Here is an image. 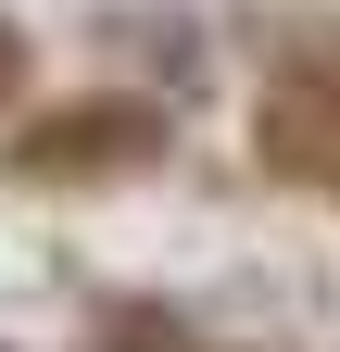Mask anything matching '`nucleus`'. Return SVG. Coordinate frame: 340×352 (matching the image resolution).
Returning a JSON list of instances; mask_svg holds the SVG:
<instances>
[{
  "label": "nucleus",
  "instance_id": "obj_1",
  "mask_svg": "<svg viewBox=\"0 0 340 352\" xmlns=\"http://www.w3.org/2000/svg\"><path fill=\"white\" fill-rule=\"evenodd\" d=\"M252 164H265L277 189L340 201V51H328V38L265 76V101H252Z\"/></svg>",
  "mask_w": 340,
  "mask_h": 352
},
{
  "label": "nucleus",
  "instance_id": "obj_2",
  "mask_svg": "<svg viewBox=\"0 0 340 352\" xmlns=\"http://www.w3.org/2000/svg\"><path fill=\"white\" fill-rule=\"evenodd\" d=\"M151 139H164V126H151L139 101H89V113H51L13 164H25V176H114V164H139Z\"/></svg>",
  "mask_w": 340,
  "mask_h": 352
},
{
  "label": "nucleus",
  "instance_id": "obj_3",
  "mask_svg": "<svg viewBox=\"0 0 340 352\" xmlns=\"http://www.w3.org/2000/svg\"><path fill=\"white\" fill-rule=\"evenodd\" d=\"M13 88H25V38L0 25V101H13Z\"/></svg>",
  "mask_w": 340,
  "mask_h": 352
}]
</instances>
